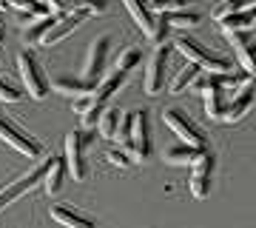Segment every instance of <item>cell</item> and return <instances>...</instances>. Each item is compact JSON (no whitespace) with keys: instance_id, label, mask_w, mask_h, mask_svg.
Here are the masks:
<instances>
[{"instance_id":"obj_22","label":"cell","mask_w":256,"mask_h":228,"mask_svg":"<svg viewBox=\"0 0 256 228\" xmlns=\"http://www.w3.org/2000/svg\"><path fill=\"white\" fill-rule=\"evenodd\" d=\"M54 23V15H46V18H37V20H28V26L23 29V40L28 46H40L43 35L48 32V26Z\"/></svg>"},{"instance_id":"obj_6","label":"cell","mask_w":256,"mask_h":228,"mask_svg":"<svg viewBox=\"0 0 256 228\" xmlns=\"http://www.w3.org/2000/svg\"><path fill=\"white\" fill-rule=\"evenodd\" d=\"M108 49H111V35L94 37L88 52H86V63H82V80L86 83H97L106 72V60H108Z\"/></svg>"},{"instance_id":"obj_7","label":"cell","mask_w":256,"mask_h":228,"mask_svg":"<svg viewBox=\"0 0 256 228\" xmlns=\"http://www.w3.org/2000/svg\"><path fill=\"white\" fill-rule=\"evenodd\" d=\"M162 120L180 140H185V146H205V131H202L194 120L185 117L182 109H165Z\"/></svg>"},{"instance_id":"obj_36","label":"cell","mask_w":256,"mask_h":228,"mask_svg":"<svg viewBox=\"0 0 256 228\" xmlns=\"http://www.w3.org/2000/svg\"><path fill=\"white\" fill-rule=\"evenodd\" d=\"M0 9H6V0H0Z\"/></svg>"},{"instance_id":"obj_17","label":"cell","mask_w":256,"mask_h":228,"mask_svg":"<svg viewBox=\"0 0 256 228\" xmlns=\"http://www.w3.org/2000/svg\"><path fill=\"white\" fill-rule=\"evenodd\" d=\"M66 182V163L60 160V157H48L46 163V171H43V188H46L48 197H54V194H60V188H63Z\"/></svg>"},{"instance_id":"obj_16","label":"cell","mask_w":256,"mask_h":228,"mask_svg":"<svg viewBox=\"0 0 256 228\" xmlns=\"http://www.w3.org/2000/svg\"><path fill=\"white\" fill-rule=\"evenodd\" d=\"M52 219H57L66 228H97L92 217H86L82 211L72 208V205H52Z\"/></svg>"},{"instance_id":"obj_19","label":"cell","mask_w":256,"mask_h":228,"mask_svg":"<svg viewBox=\"0 0 256 228\" xmlns=\"http://www.w3.org/2000/svg\"><path fill=\"white\" fill-rule=\"evenodd\" d=\"M122 3H126L128 15L134 18V23L142 29V35L148 37L151 35V29H154V20H156V15L148 9V0H122Z\"/></svg>"},{"instance_id":"obj_24","label":"cell","mask_w":256,"mask_h":228,"mask_svg":"<svg viewBox=\"0 0 256 228\" xmlns=\"http://www.w3.org/2000/svg\"><path fill=\"white\" fill-rule=\"evenodd\" d=\"M165 18H168V26H171V29L188 32V29H196L202 23V12L182 9V12H174V15H165Z\"/></svg>"},{"instance_id":"obj_35","label":"cell","mask_w":256,"mask_h":228,"mask_svg":"<svg viewBox=\"0 0 256 228\" xmlns=\"http://www.w3.org/2000/svg\"><path fill=\"white\" fill-rule=\"evenodd\" d=\"M0 46H3V23H0Z\"/></svg>"},{"instance_id":"obj_32","label":"cell","mask_w":256,"mask_h":228,"mask_svg":"<svg viewBox=\"0 0 256 228\" xmlns=\"http://www.w3.org/2000/svg\"><path fill=\"white\" fill-rule=\"evenodd\" d=\"M88 100H92V97H88ZM102 109H106L102 103H94V100L88 103V109H86V111L80 114V123H82V128H97V120H100Z\"/></svg>"},{"instance_id":"obj_10","label":"cell","mask_w":256,"mask_h":228,"mask_svg":"<svg viewBox=\"0 0 256 228\" xmlns=\"http://www.w3.org/2000/svg\"><path fill=\"white\" fill-rule=\"evenodd\" d=\"M168 55L171 49L168 43L156 46L151 57H148V66H146V94H160L165 89V66H168Z\"/></svg>"},{"instance_id":"obj_12","label":"cell","mask_w":256,"mask_h":228,"mask_svg":"<svg viewBox=\"0 0 256 228\" xmlns=\"http://www.w3.org/2000/svg\"><path fill=\"white\" fill-rule=\"evenodd\" d=\"M210 180H214V154H202L196 163H194V174H191V194L194 197H200V200H205L210 194Z\"/></svg>"},{"instance_id":"obj_1","label":"cell","mask_w":256,"mask_h":228,"mask_svg":"<svg viewBox=\"0 0 256 228\" xmlns=\"http://www.w3.org/2000/svg\"><path fill=\"white\" fill-rule=\"evenodd\" d=\"M174 46H176V52L188 57V63H194L200 72H210V74H228L230 72V60H225L220 55H210L196 37L180 35L174 40Z\"/></svg>"},{"instance_id":"obj_8","label":"cell","mask_w":256,"mask_h":228,"mask_svg":"<svg viewBox=\"0 0 256 228\" xmlns=\"http://www.w3.org/2000/svg\"><path fill=\"white\" fill-rule=\"evenodd\" d=\"M194 86H196V91H200L202 97H205V114H208L210 120H222V111H225V91H222L220 86V74H208L205 80H194Z\"/></svg>"},{"instance_id":"obj_30","label":"cell","mask_w":256,"mask_h":228,"mask_svg":"<svg viewBox=\"0 0 256 228\" xmlns=\"http://www.w3.org/2000/svg\"><path fill=\"white\" fill-rule=\"evenodd\" d=\"M168 35H171V26H168V18L165 15H156L154 20V29H151V35H148V40L154 46H162L168 43Z\"/></svg>"},{"instance_id":"obj_29","label":"cell","mask_w":256,"mask_h":228,"mask_svg":"<svg viewBox=\"0 0 256 228\" xmlns=\"http://www.w3.org/2000/svg\"><path fill=\"white\" fill-rule=\"evenodd\" d=\"M131 123H134V111H120L117 128H114V137H111V140H117V143L126 146L128 137H131Z\"/></svg>"},{"instance_id":"obj_31","label":"cell","mask_w":256,"mask_h":228,"mask_svg":"<svg viewBox=\"0 0 256 228\" xmlns=\"http://www.w3.org/2000/svg\"><path fill=\"white\" fill-rule=\"evenodd\" d=\"M140 49H134V46H131V49H122V52H120V57H117V63H114V69H117V72H131V69H134V66L140 63Z\"/></svg>"},{"instance_id":"obj_9","label":"cell","mask_w":256,"mask_h":228,"mask_svg":"<svg viewBox=\"0 0 256 228\" xmlns=\"http://www.w3.org/2000/svg\"><path fill=\"white\" fill-rule=\"evenodd\" d=\"M128 148L137 160L151 157V123H148V111H134V123H131V137H128Z\"/></svg>"},{"instance_id":"obj_3","label":"cell","mask_w":256,"mask_h":228,"mask_svg":"<svg viewBox=\"0 0 256 228\" xmlns=\"http://www.w3.org/2000/svg\"><path fill=\"white\" fill-rule=\"evenodd\" d=\"M0 140H3L6 146H12L14 151L26 154V157H40V154H43V146L37 143L34 137L26 134V131H23L14 120L3 117V114H0Z\"/></svg>"},{"instance_id":"obj_14","label":"cell","mask_w":256,"mask_h":228,"mask_svg":"<svg viewBox=\"0 0 256 228\" xmlns=\"http://www.w3.org/2000/svg\"><path fill=\"white\" fill-rule=\"evenodd\" d=\"M250 106H254V86L242 89L239 94H234V100H230V103H225L222 120H225V123H239V120L250 111Z\"/></svg>"},{"instance_id":"obj_13","label":"cell","mask_w":256,"mask_h":228,"mask_svg":"<svg viewBox=\"0 0 256 228\" xmlns=\"http://www.w3.org/2000/svg\"><path fill=\"white\" fill-rule=\"evenodd\" d=\"M126 77H128L126 72H117V69H114V72H108L106 77H100V83H94V89H92L88 97H92L94 103H102V106H106L111 94H117L120 86L126 83Z\"/></svg>"},{"instance_id":"obj_5","label":"cell","mask_w":256,"mask_h":228,"mask_svg":"<svg viewBox=\"0 0 256 228\" xmlns=\"http://www.w3.org/2000/svg\"><path fill=\"white\" fill-rule=\"evenodd\" d=\"M46 163L48 160H43V163H37L34 168H28L26 174H20L18 180H12L3 191H0V211H6L14 200H20L26 191H32L34 185H40L43 182V171H46Z\"/></svg>"},{"instance_id":"obj_11","label":"cell","mask_w":256,"mask_h":228,"mask_svg":"<svg viewBox=\"0 0 256 228\" xmlns=\"http://www.w3.org/2000/svg\"><path fill=\"white\" fill-rule=\"evenodd\" d=\"M86 18H88L86 12H68V15L54 18V23H52V26H48V32L43 35L40 46H54V43H60V40H66L72 32H77V29L82 26V20H86Z\"/></svg>"},{"instance_id":"obj_15","label":"cell","mask_w":256,"mask_h":228,"mask_svg":"<svg viewBox=\"0 0 256 228\" xmlns=\"http://www.w3.org/2000/svg\"><path fill=\"white\" fill-rule=\"evenodd\" d=\"M234 43V49H236L239 55V63H242V69H245L248 74H254V32H230V35H225Z\"/></svg>"},{"instance_id":"obj_27","label":"cell","mask_w":256,"mask_h":228,"mask_svg":"<svg viewBox=\"0 0 256 228\" xmlns=\"http://www.w3.org/2000/svg\"><path fill=\"white\" fill-rule=\"evenodd\" d=\"M117 120H120V109L117 106H106L100 114V120H97V128H100L102 137H114V128H117Z\"/></svg>"},{"instance_id":"obj_33","label":"cell","mask_w":256,"mask_h":228,"mask_svg":"<svg viewBox=\"0 0 256 228\" xmlns=\"http://www.w3.org/2000/svg\"><path fill=\"white\" fill-rule=\"evenodd\" d=\"M23 97H26L23 91H18L14 86H9V83L0 80V100H6V103H20Z\"/></svg>"},{"instance_id":"obj_25","label":"cell","mask_w":256,"mask_h":228,"mask_svg":"<svg viewBox=\"0 0 256 228\" xmlns=\"http://www.w3.org/2000/svg\"><path fill=\"white\" fill-rule=\"evenodd\" d=\"M220 86H222V91H225V94H228V91L239 94L242 89L254 86V74H248V72H228V74H220Z\"/></svg>"},{"instance_id":"obj_20","label":"cell","mask_w":256,"mask_h":228,"mask_svg":"<svg viewBox=\"0 0 256 228\" xmlns=\"http://www.w3.org/2000/svg\"><path fill=\"white\" fill-rule=\"evenodd\" d=\"M202 154H208L205 146H176V148H168L162 154V160L171 165H194Z\"/></svg>"},{"instance_id":"obj_23","label":"cell","mask_w":256,"mask_h":228,"mask_svg":"<svg viewBox=\"0 0 256 228\" xmlns=\"http://www.w3.org/2000/svg\"><path fill=\"white\" fill-rule=\"evenodd\" d=\"M196 77H200V69H196L194 63L182 66V69L174 74V80L168 83V91H171V94H182L185 89H191V86H194V80H196Z\"/></svg>"},{"instance_id":"obj_2","label":"cell","mask_w":256,"mask_h":228,"mask_svg":"<svg viewBox=\"0 0 256 228\" xmlns=\"http://www.w3.org/2000/svg\"><path fill=\"white\" fill-rule=\"evenodd\" d=\"M18 69H20V77H23V86H26L28 97H34V100H43L48 94V80L46 74H43V66L37 60L28 49H23L18 55Z\"/></svg>"},{"instance_id":"obj_26","label":"cell","mask_w":256,"mask_h":228,"mask_svg":"<svg viewBox=\"0 0 256 228\" xmlns=\"http://www.w3.org/2000/svg\"><path fill=\"white\" fill-rule=\"evenodd\" d=\"M245 9H256V0H222L220 6L214 9V20L220 23L222 18L236 15V12H245Z\"/></svg>"},{"instance_id":"obj_18","label":"cell","mask_w":256,"mask_h":228,"mask_svg":"<svg viewBox=\"0 0 256 228\" xmlns=\"http://www.w3.org/2000/svg\"><path fill=\"white\" fill-rule=\"evenodd\" d=\"M48 89H54L57 94H66L72 100H80V97H88L92 94V83H86L82 77H57L54 83H48Z\"/></svg>"},{"instance_id":"obj_34","label":"cell","mask_w":256,"mask_h":228,"mask_svg":"<svg viewBox=\"0 0 256 228\" xmlns=\"http://www.w3.org/2000/svg\"><path fill=\"white\" fill-rule=\"evenodd\" d=\"M106 157H108V163L114 165V168H128V165H131V157H128L126 151H120V148H111Z\"/></svg>"},{"instance_id":"obj_28","label":"cell","mask_w":256,"mask_h":228,"mask_svg":"<svg viewBox=\"0 0 256 228\" xmlns=\"http://www.w3.org/2000/svg\"><path fill=\"white\" fill-rule=\"evenodd\" d=\"M148 9L154 12V15H174V12L188 9V0H151Z\"/></svg>"},{"instance_id":"obj_21","label":"cell","mask_w":256,"mask_h":228,"mask_svg":"<svg viewBox=\"0 0 256 228\" xmlns=\"http://www.w3.org/2000/svg\"><path fill=\"white\" fill-rule=\"evenodd\" d=\"M254 23H256V9H245V12H236V15L222 18L220 29L225 35H230V32H254Z\"/></svg>"},{"instance_id":"obj_4","label":"cell","mask_w":256,"mask_h":228,"mask_svg":"<svg viewBox=\"0 0 256 228\" xmlns=\"http://www.w3.org/2000/svg\"><path fill=\"white\" fill-rule=\"evenodd\" d=\"M88 134L82 131H68L66 134V171L72 174L74 180H86V148H88Z\"/></svg>"}]
</instances>
